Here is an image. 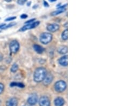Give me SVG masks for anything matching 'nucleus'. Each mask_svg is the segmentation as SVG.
Here are the masks:
<instances>
[{
  "label": "nucleus",
  "instance_id": "f3484780",
  "mask_svg": "<svg viewBox=\"0 0 121 106\" xmlns=\"http://www.w3.org/2000/svg\"><path fill=\"white\" fill-rule=\"evenodd\" d=\"M68 30L66 29L65 31H64L62 33V35H61V38L62 39V40H67L68 39Z\"/></svg>",
  "mask_w": 121,
  "mask_h": 106
},
{
  "label": "nucleus",
  "instance_id": "423d86ee",
  "mask_svg": "<svg viewBox=\"0 0 121 106\" xmlns=\"http://www.w3.org/2000/svg\"><path fill=\"white\" fill-rule=\"evenodd\" d=\"M38 101V97L36 93L31 94L28 99V103L31 106L35 105Z\"/></svg>",
  "mask_w": 121,
  "mask_h": 106
},
{
  "label": "nucleus",
  "instance_id": "0eeeda50",
  "mask_svg": "<svg viewBox=\"0 0 121 106\" xmlns=\"http://www.w3.org/2000/svg\"><path fill=\"white\" fill-rule=\"evenodd\" d=\"M39 106H50V100L46 96H42L39 100Z\"/></svg>",
  "mask_w": 121,
  "mask_h": 106
},
{
  "label": "nucleus",
  "instance_id": "4468645a",
  "mask_svg": "<svg viewBox=\"0 0 121 106\" xmlns=\"http://www.w3.org/2000/svg\"><path fill=\"white\" fill-rule=\"evenodd\" d=\"M33 48L35 51L38 54H42L44 51V48L42 47V46L37 45V44H35L33 46Z\"/></svg>",
  "mask_w": 121,
  "mask_h": 106
},
{
  "label": "nucleus",
  "instance_id": "4be33fe9",
  "mask_svg": "<svg viewBox=\"0 0 121 106\" xmlns=\"http://www.w3.org/2000/svg\"><path fill=\"white\" fill-rule=\"evenodd\" d=\"M16 17H9V18H8L7 19H5V21H6V22H8V21H11V20H14V19H16Z\"/></svg>",
  "mask_w": 121,
  "mask_h": 106
},
{
  "label": "nucleus",
  "instance_id": "412c9836",
  "mask_svg": "<svg viewBox=\"0 0 121 106\" xmlns=\"http://www.w3.org/2000/svg\"><path fill=\"white\" fill-rule=\"evenodd\" d=\"M26 1V0H17V3H18L19 5H23Z\"/></svg>",
  "mask_w": 121,
  "mask_h": 106
},
{
  "label": "nucleus",
  "instance_id": "9d476101",
  "mask_svg": "<svg viewBox=\"0 0 121 106\" xmlns=\"http://www.w3.org/2000/svg\"><path fill=\"white\" fill-rule=\"evenodd\" d=\"M18 101L15 98H11L7 101V106H17Z\"/></svg>",
  "mask_w": 121,
  "mask_h": 106
},
{
  "label": "nucleus",
  "instance_id": "393cba45",
  "mask_svg": "<svg viewBox=\"0 0 121 106\" xmlns=\"http://www.w3.org/2000/svg\"><path fill=\"white\" fill-rule=\"evenodd\" d=\"M44 6L46 7H48V6H49L48 4L45 1H44Z\"/></svg>",
  "mask_w": 121,
  "mask_h": 106
},
{
  "label": "nucleus",
  "instance_id": "ddd939ff",
  "mask_svg": "<svg viewBox=\"0 0 121 106\" xmlns=\"http://www.w3.org/2000/svg\"><path fill=\"white\" fill-rule=\"evenodd\" d=\"M57 51L60 54H65L67 53L68 48L66 46H61L58 47Z\"/></svg>",
  "mask_w": 121,
  "mask_h": 106
},
{
  "label": "nucleus",
  "instance_id": "5701e85b",
  "mask_svg": "<svg viewBox=\"0 0 121 106\" xmlns=\"http://www.w3.org/2000/svg\"><path fill=\"white\" fill-rule=\"evenodd\" d=\"M35 18H33V19H30V20H28L27 21V22L25 23V24H30V23H33V22H34V21L35 20Z\"/></svg>",
  "mask_w": 121,
  "mask_h": 106
},
{
  "label": "nucleus",
  "instance_id": "cd10ccee",
  "mask_svg": "<svg viewBox=\"0 0 121 106\" xmlns=\"http://www.w3.org/2000/svg\"><path fill=\"white\" fill-rule=\"evenodd\" d=\"M5 1L7 2H11L12 0H5Z\"/></svg>",
  "mask_w": 121,
  "mask_h": 106
},
{
  "label": "nucleus",
  "instance_id": "7ed1b4c3",
  "mask_svg": "<svg viewBox=\"0 0 121 106\" xmlns=\"http://www.w3.org/2000/svg\"><path fill=\"white\" fill-rule=\"evenodd\" d=\"M67 87V84L66 82L63 80L58 81L56 83L54 84V89L58 93H61L66 90Z\"/></svg>",
  "mask_w": 121,
  "mask_h": 106
},
{
  "label": "nucleus",
  "instance_id": "f257e3e1",
  "mask_svg": "<svg viewBox=\"0 0 121 106\" xmlns=\"http://www.w3.org/2000/svg\"><path fill=\"white\" fill-rule=\"evenodd\" d=\"M46 75V70L44 67H38L36 69L34 72V80L36 82H42L44 79Z\"/></svg>",
  "mask_w": 121,
  "mask_h": 106
},
{
  "label": "nucleus",
  "instance_id": "6e6552de",
  "mask_svg": "<svg viewBox=\"0 0 121 106\" xmlns=\"http://www.w3.org/2000/svg\"><path fill=\"white\" fill-rule=\"evenodd\" d=\"M60 26L57 24H49L47 26V30L49 32H55L59 30Z\"/></svg>",
  "mask_w": 121,
  "mask_h": 106
},
{
  "label": "nucleus",
  "instance_id": "9b49d317",
  "mask_svg": "<svg viewBox=\"0 0 121 106\" xmlns=\"http://www.w3.org/2000/svg\"><path fill=\"white\" fill-rule=\"evenodd\" d=\"M65 102V100L61 97L56 98L54 101V105L56 106H63Z\"/></svg>",
  "mask_w": 121,
  "mask_h": 106
},
{
  "label": "nucleus",
  "instance_id": "a878e982",
  "mask_svg": "<svg viewBox=\"0 0 121 106\" xmlns=\"http://www.w3.org/2000/svg\"><path fill=\"white\" fill-rule=\"evenodd\" d=\"M5 25H5V24H0V28H3Z\"/></svg>",
  "mask_w": 121,
  "mask_h": 106
},
{
  "label": "nucleus",
  "instance_id": "aec40b11",
  "mask_svg": "<svg viewBox=\"0 0 121 106\" xmlns=\"http://www.w3.org/2000/svg\"><path fill=\"white\" fill-rule=\"evenodd\" d=\"M4 88V86L2 83H0V94H1L3 92Z\"/></svg>",
  "mask_w": 121,
  "mask_h": 106
},
{
  "label": "nucleus",
  "instance_id": "6ab92c4d",
  "mask_svg": "<svg viewBox=\"0 0 121 106\" xmlns=\"http://www.w3.org/2000/svg\"><path fill=\"white\" fill-rule=\"evenodd\" d=\"M16 25V23H10V24L8 25H7L6 26H4L2 29H6L7 28H9L10 27H11V26H14Z\"/></svg>",
  "mask_w": 121,
  "mask_h": 106
},
{
  "label": "nucleus",
  "instance_id": "a211bd4d",
  "mask_svg": "<svg viewBox=\"0 0 121 106\" xmlns=\"http://www.w3.org/2000/svg\"><path fill=\"white\" fill-rule=\"evenodd\" d=\"M18 70V65L17 64H13V66L11 67V71L13 72H16V71Z\"/></svg>",
  "mask_w": 121,
  "mask_h": 106
},
{
  "label": "nucleus",
  "instance_id": "f03ea898",
  "mask_svg": "<svg viewBox=\"0 0 121 106\" xmlns=\"http://www.w3.org/2000/svg\"><path fill=\"white\" fill-rule=\"evenodd\" d=\"M52 39V35L50 33H43L40 36V41L44 45H46L51 41Z\"/></svg>",
  "mask_w": 121,
  "mask_h": 106
},
{
  "label": "nucleus",
  "instance_id": "2eb2a0df",
  "mask_svg": "<svg viewBox=\"0 0 121 106\" xmlns=\"http://www.w3.org/2000/svg\"><path fill=\"white\" fill-rule=\"evenodd\" d=\"M11 87L17 86L19 88H24L25 87L24 84L22 82H13L10 84Z\"/></svg>",
  "mask_w": 121,
  "mask_h": 106
},
{
  "label": "nucleus",
  "instance_id": "f8f14e48",
  "mask_svg": "<svg viewBox=\"0 0 121 106\" xmlns=\"http://www.w3.org/2000/svg\"><path fill=\"white\" fill-rule=\"evenodd\" d=\"M59 63L62 65V66L67 67L68 65V61H67V56H64L61 57L59 59Z\"/></svg>",
  "mask_w": 121,
  "mask_h": 106
},
{
  "label": "nucleus",
  "instance_id": "bb28decb",
  "mask_svg": "<svg viewBox=\"0 0 121 106\" xmlns=\"http://www.w3.org/2000/svg\"><path fill=\"white\" fill-rule=\"evenodd\" d=\"M49 1H50V2H54L56 1V0H49Z\"/></svg>",
  "mask_w": 121,
  "mask_h": 106
},
{
  "label": "nucleus",
  "instance_id": "1a4fd4ad",
  "mask_svg": "<svg viewBox=\"0 0 121 106\" xmlns=\"http://www.w3.org/2000/svg\"><path fill=\"white\" fill-rule=\"evenodd\" d=\"M53 79V77L52 75L48 74L46 75V77H45L44 79L43 80V84L45 85H48L51 83Z\"/></svg>",
  "mask_w": 121,
  "mask_h": 106
},
{
  "label": "nucleus",
  "instance_id": "20e7f679",
  "mask_svg": "<svg viewBox=\"0 0 121 106\" xmlns=\"http://www.w3.org/2000/svg\"><path fill=\"white\" fill-rule=\"evenodd\" d=\"M10 51L11 53L16 54L19 49V43L17 40H13L9 45Z\"/></svg>",
  "mask_w": 121,
  "mask_h": 106
},
{
  "label": "nucleus",
  "instance_id": "b1692460",
  "mask_svg": "<svg viewBox=\"0 0 121 106\" xmlns=\"http://www.w3.org/2000/svg\"><path fill=\"white\" fill-rule=\"evenodd\" d=\"M27 17H28V15L26 14H22L21 16V18L22 19H25V18H26Z\"/></svg>",
  "mask_w": 121,
  "mask_h": 106
},
{
  "label": "nucleus",
  "instance_id": "39448f33",
  "mask_svg": "<svg viewBox=\"0 0 121 106\" xmlns=\"http://www.w3.org/2000/svg\"><path fill=\"white\" fill-rule=\"evenodd\" d=\"M40 24V22H34L33 23H30V24H26L25 26H24L23 27L21 28L19 30V31H25L28 30H31V29L36 28L37 26H38Z\"/></svg>",
  "mask_w": 121,
  "mask_h": 106
},
{
  "label": "nucleus",
  "instance_id": "dca6fc26",
  "mask_svg": "<svg viewBox=\"0 0 121 106\" xmlns=\"http://www.w3.org/2000/svg\"><path fill=\"white\" fill-rule=\"evenodd\" d=\"M65 9H59L58 10H56L52 12L51 15L52 16H56V15H59L60 13L64 12V11H65Z\"/></svg>",
  "mask_w": 121,
  "mask_h": 106
}]
</instances>
